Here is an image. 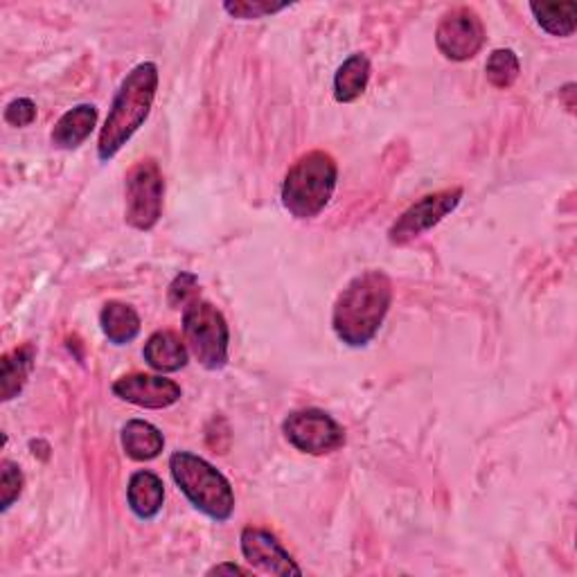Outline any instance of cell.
I'll return each mask as SVG.
<instances>
[{
    "label": "cell",
    "mask_w": 577,
    "mask_h": 577,
    "mask_svg": "<svg viewBox=\"0 0 577 577\" xmlns=\"http://www.w3.org/2000/svg\"><path fill=\"white\" fill-rule=\"evenodd\" d=\"M463 201V190L461 188H450L440 190L433 195L422 197L415 201L407 212H402L395 224L388 231V240L395 246H407L426 231L435 229L442 219L450 217Z\"/></svg>",
    "instance_id": "obj_8"
},
{
    "label": "cell",
    "mask_w": 577,
    "mask_h": 577,
    "mask_svg": "<svg viewBox=\"0 0 577 577\" xmlns=\"http://www.w3.org/2000/svg\"><path fill=\"white\" fill-rule=\"evenodd\" d=\"M113 395L133 407L160 411L179 402L184 390L163 375H124L113 381Z\"/></svg>",
    "instance_id": "obj_10"
},
{
    "label": "cell",
    "mask_w": 577,
    "mask_h": 577,
    "mask_svg": "<svg viewBox=\"0 0 577 577\" xmlns=\"http://www.w3.org/2000/svg\"><path fill=\"white\" fill-rule=\"evenodd\" d=\"M143 357L156 373H179L181 368L188 366L190 349L186 345V339L163 330V332H154L147 339Z\"/></svg>",
    "instance_id": "obj_12"
},
{
    "label": "cell",
    "mask_w": 577,
    "mask_h": 577,
    "mask_svg": "<svg viewBox=\"0 0 577 577\" xmlns=\"http://www.w3.org/2000/svg\"><path fill=\"white\" fill-rule=\"evenodd\" d=\"M36 120V104L30 98L12 100L5 109V122L12 126H30Z\"/></svg>",
    "instance_id": "obj_24"
},
{
    "label": "cell",
    "mask_w": 577,
    "mask_h": 577,
    "mask_svg": "<svg viewBox=\"0 0 577 577\" xmlns=\"http://www.w3.org/2000/svg\"><path fill=\"white\" fill-rule=\"evenodd\" d=\"M165 179L154 158L141 160L126 174L124 219L131 229L152 231L163 217Z\"/></svg>",
    "instance_id": "obj_6"
},
{
    "label": "cell",
    "mask_w": 577,
    "mask_h": 577,
    "mask_svg": "<svg viewBox=\"0 0 577 577\" xmlns=\"http://www.w3.org/2000/svg\"><path fill=\"white\" fill-rule=\"evenodd\" d=\"M98 124V109L93 104H77L70 111H66L55 129H53V145L57 149H77L88 136H91Z\"/></svg>",
    "instance_id": "obj_14"
},
{
    "label": "cell",
    "mask_w": 577,
    "mask_h": 577,
    "mask_svg": "<svg viewBox=\"0 0 577 577\" xmlns=\"http://www.w3.org/2000/svg\"><path fill=\"white\" fill-rule=\"evenodd\" d=\"M240 544L246 562L257 570L271 575H302V568L269 530L244 528Z\"/></svg>",
    "instance_id": "obj_11"
},
{
    "label": "cell",
    "mask_w": 577,
    "mask_h": 577,
    "mask_svg": "<svg viewBox=\"0 0 577 577\" xmlns=\"http://www.w3.org/2000/svg\"><path fill=\"white\" fill-rule=\"evenodd\" d=\"M122 450L131 461L147 463L163 454L165 437L145 420H129L122 429Z\"/></svg>",
    "instance_id": "obj_15"
},
{
    "label": "cell",
    "mask_w": 577,
    "mask_h": 577,
    "mask_svg": "<svg viewBox=\"0 0 577 577\" xmlns=\"http://www.w3.org/2000/svg\"><path fill=\"white\" fill-rule=\"evenodd\" d=\"M339 179L336 160L328 152H309L287 171L282 184V206L296 219L319 217L334 197Z\"/></svg>",
    "instance_id": "obj_3"
},
{
    "label": "cell",
    "mask_w": 577,
    "mask_h": 577,
    "mask_svg": "<svg viewBox=\"0 0 577 577\" xmlns=\"http://www.w3.org/2000/svg\"><path fill=\"white\" fill-rule=\"evenodd\" d=\"M392 302V282L370 269L352 278L334 304L332 328L347 347H366L379 332Z\"/></svg>",
    "instance_id": "obj_1"
},
{
    "label": "cell",
    "mask_w": 577,
    "mask_h": 577,
    "mask_svg": "<svg viewBox=\"0 0 577 577\" xmlns=\"http://www.w3.org/2000/svg\"><path fill=\"white\" fill-rule=\"evenodd\" d=\"M208 575H251V570L242 568L240 564L233 562H224V564H217L208 570Z\"/></svg>",
    "instance_id": "obj_25"
},
{
    "label": "cell",
    "mask_w": 577,
    "mask_h": 577,
    "mask_svg": "<svg viewBox=\"0 0 577 577\" xmlns=\"http://www.w3.org/2000/svg\"><path fill=\"white\" fill-rule=\"evenodd\" d=\"M197 289H199V278L195 274H179L169 289H167V302L171 309H186L192 300H197Z\"/></svg>",
    "instance_id": "obj_23"
},
{
    "label": "cell",
    "mask_w": 577,
    "mask_h": 577,
    "mask_svg": "<svg viewBox=\"0 0 577 577\" xmlns=\"http://www.w3.org/2000/svg\"><path fill=\"white\" fill-rule=\"evenodd\" d=\"M370 81V59L362 53L347 57L334 75V98L341 104L357 102Z\"/></svg>",
    "instance_id": "obj_16"
},
{
    "label": "cell",
    "mask_w": 577,
    "mask_h": 577,
    "mask_svg": "<svg viewBox=\"0 0 577 577\" xmlns=\"http://www.w3.org/2000/svg\"><path fill=\"white\" fill-rule=\"evenodd\" d=\"M437 51L452 62H469L485 46V25L471 8H454L435 30Z\"/></svg>",
    "instance_id": "obj_9"
},
{
    "label": "cell",
    "mask_w": 577,
    "mask_h": 577,
    "mask_svg": "<svg viewBox=\"0 0 577 577\" xmlns=\"http://www.w3.org/2000/svg\"><path fill=\"white\" fill-rule=\"evenodd\" d=\"M530 12L551 36L566 38L573 36L577 27V5L573 0H566V3H530Z\"/></svg>",
    "instance_id": "obj_19"
},
{
    "label": "cell",
    "mask_w": 577,
    "mask_h": 577,
    "mask_svg": "<svg viewBox=\"0 0 577 577\" xmlns=\"http://www.w3.org/2000/svg\"><path fill=\"white\" fill-rule=\"evenodd\" d=\"M34 357H36V352L27 343V345H21V347L8 352L3 362H0V384H3V388H0V395H3V402H10V399L21 395V390L25 388L27 377L34 368Z\"/></svg>",
    "instance_id": "obj_18"
},
{
    "label": "cell",
    "mask_w": 577,
    "mask_h": 577,
    "mask_svg": "<svg viewBox=\"0 0 577 577\" xmlns=\"http://www.w3.org/2000/svg\"><path fill=\"white\" fill-rule=\"evenodd\" d=\"M184 336L192 357L206 370H221L229 364L231 330L212 302L197 298L184 309Z\"/></svg>",
    "instance_id": "obj_5"
},
{
    "label": "cell",
    "mask_w": 577,
    "mask_h": 577,
    "mask_svg": "<svg viewBox=\"0 0 577 577\" xmlns=\"http://www.w3.org/2000/svg\"><path fill=\"white\" fill-rule=\"evenodd\" d=\"M519 73H521L519 57L510 48L495 51L485 64L487 81H490L495 88H510L519 79Z\"/></svg>",
    "instance_id": "obj_20"
},
{
    "label": "cell",
    "mask_w": 577,
    "mask_h": 577,
    "mask_svg": "<svg viewBox=\"0 0 577 577\" xmlns=\"http://www.w3.org/2000/svg\"><path fill=\"white\" fill-rule=\"evenodd\" d=\"M289 3H271V0H235V3H224V10L240 21L264 19L287 10Z\"/></svg>",
    "instance_id": "obj_22"
},
{
    "label": "cell",
    "mask_w": 577,
    "mask_h": 577,
    "mask_svg": "<svg viewBox=\"0 0 577 577\" xmlns=\"http://www.w3.org/2000/svg\"><path fill=\"white\" fill-rule=\"evenodd\" d=\"M126 501L131 512L143 521L158 517L165 503V485L163 480L147 469H141L129 478L126 487Z\"/></svg>",
    "instance_id": "obj_13"
},
{
    "label": "cell",
    "mask_w": 577,
    "mask_h": 577,
    "mask_svg": "<svg viewBox=\"0 0 577 577\" xmlns=\"http://www.w3.org/2000/svg\"><path fill=\"white\" fill-rule=\"evenodd\" d=\"M23 485L25 478L21 467L12 461H3V465H0V508H3V512H8L14 501H19L23 495Z\"/></svg>",
    "instance_id": "obj_21"
},
{
    "label": "cell",
    "mask_w": 577,
    "mask_h": 577,
    "mask_svg": "<svg viewBox=\"0 0 577 577\" xmlns=\"http://www.w3.org/2000/svg\"><path fill=\"white\" fill-rule=\"evenodd\" d=\"M282 433L291 447L309 456H325L345 445L343 426L321 409H300L287 415Z\"/></svg>",
    "instance_id": "obj_7"
},
{
    "label": "cell",
    "mask_w": 577,
    "mask_h": 577,
    "mask_svg": "<svg viewBox=\"0 0 577 577\" xmlns=\"http://www.w3.org/2000/svg\"><path fill=\"white\" fill-rule=\"evenodd\" d=\"M158 91V66L152 62L138 64L122 79L107 122L100 131L98 156L109 163L136 133L152 113Z\"/></svg>",
    "instance_id": "obj_2"
},
{
    "label": "cell",
    "mask_w": 577,
    "mask_h": 577,
    "mask_svg": "<svg viewBox=\"0 0 577 577\" xmlns=\"http://www.w3.org/2000/svg\"><path fill=\"white\" fill-rule=\"evenodd\" d=\"M169 474L188 501L214 521H229L235 512V492L231 480L190 452H176L169 458Z\"/></svg>",
    "instance_id": "obj_4"
},
{
    "label": "cell",
    "mask_w": 577,
    "mask_h": 577,
    "mask_svg": "<svg viewBox=\"0 0 577 577\" xmlns=\"http://www.w3.org/2000/svg\"><path fill=\"white\" fill-rule=\"evenodd\" d=\"M100 325L104 336L113 343V345H126L133 339L141 334V317L136 309L131 304L111 300L102 307L100 312Z\"/></svg>",
    "instance_id": "obj_17"
}]
</instances>
